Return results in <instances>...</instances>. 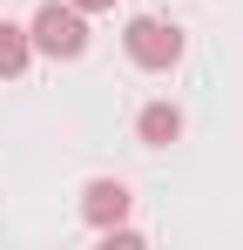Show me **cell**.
Listing matches in <instances>:
<instances>
[{
    "instance_id": "7a4b0ae2",
    "label": "cell",
    "mask_w": 243,
    "mask_h": 250,
    "mask_svg": "<svg viewBox=\"0 0 243 250\" xmlns=\"http://www.w3.org/2000/svg\"><path fill=\"white\" fill-rule=\"evenodd\" d=\"M122 41H128V61H135V68H156V75L182 61V34H176L169 21H156V14L128 21V34H122Z\"/></svg>"
},
{
    "instance_id": "277c9868",
    "label": "cell",
    "mask_w": 243,
    "mask_h": 250,
    "mask_svg": "<svg viewBox=\"0 0 243 250\" xmlns=\"http://www.w3.org/2000/svg\"><path fill=\"white\" fill-rule=\"evenodd\" d=\"M135 135H142L149 149H169V142L182 135V108H169V102H149V108L135 115Z\"/></svg>"
},
{
    "instance_id": "5b68a950",
    "label": "cell",
    "mask_w": 243,
    "mask_h": 250,
    "mask_svg": "<svg viewBox=\"0 0 243 250\" xmlns=\"http://www.w3.org/2000/svg\"><path fill=\"white\" fill-rule=\"evenodd\" d=\"M27 61H34V41H27V27H14V21H7V27H0V82H14Z\"/></svg>"
},
{
    "instance_id": "3957f363",
    "label": "cell",
    "mask_w": 243,
    "mask_h": 250,
    "mask_svg": "<svg viewBox=\"0 0 243 250\" xmlns=\"http://www.w3.org/2000/svg\"><path fill=\"white\" fill-rule=\"evenodd\" d=\"M128 203H135V196L122 189L115 176H95V183L81 189V216H88L95 230H108V223H122V216H128Z\"/></svg>"
},
{
    "instance_id": "8992f818",
    "label": "cell",
    "mask_w": 243,
    "mask_h": 250,
    "mask_svg": "<svg viewBox=\"0 0 243 250\" xmlns=\"http://www.w3.org/2000/svg\"><path fill=\"white\" fill-rule=\"evenodd\" d=\"M68 7H81V14H108L115 0H68Z\"/></svg>"
},
{
    "instance_id": "6da1fadb",
    "label": "cell",
    "mask_w": 243,
    "mask_h": 250,
    "mask_svg": "<svg viewBox=\"0 0 243 250\" xmlns=\"http://www.w3.org/2000/svg\"><path fill=\"white\" fill-rule=\"evenodd\" d=\"M27 41L40 54H54V61H75L81 47H88V14L81 7H61V0H47L34 14V27H27Z\"/></svg>"
}]
</instances>
